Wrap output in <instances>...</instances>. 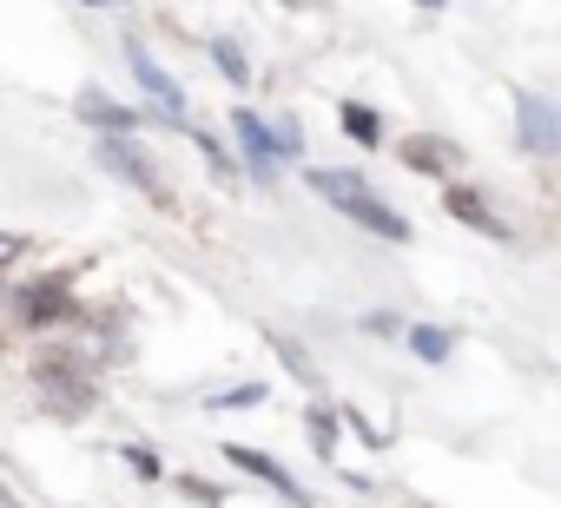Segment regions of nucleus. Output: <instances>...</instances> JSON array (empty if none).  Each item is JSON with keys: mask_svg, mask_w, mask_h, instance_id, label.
<instances>
[{"mask_svg": "<svg viewBox=\"0 0 561 508\" xmlns=\"http://www.w3.org/2000/svg\"><path fill=\"white\" fill-rule=\"evenodd\" d=\"M305 178H311V192H318L324 205H337L351 224H364V231H377V238H390V244H410V224H403V211H397V205H383V198L370 192V178H364V172L318 165V172H305Z\"/></svg>", "mask_w": 561, "mask_h": 508, "instance_id": "f257e3e1", "label": "nucleus"}, {"mask_svg": "<svg viewBox=\"0 0 561 508\" xmlns=\"http://www.w3.org/2000/svg\"><path fill=\"white\" fill-rule=\"evenodd\" d=\"M100 165H106L119 185H133V192H146V198H165V178H159L152 152H146L133 132H100Z\"/></svg>", "mask_w": 561, "mask_h": 508, "instance_id": "f03ea898", "label": "nucleus"}, {"mask_svg": "<svg viewBox=\"0 0 561 508\" xmlns=\"http://www.w3.org/2000/svg\"><path fill=\"white\" fill-rule=\"evenodd\" d=\"M515 139L535 159H561V100L548 93H515Z\"/></svg>", "mask_w": 561, "mask_h": 508, "instance_id": "7ed1b4c3", "label": "nucleus"}, {"mask_svg": "<svg viewBox=\"0 0 561 508\" xmlns=\"http://www.w3.org/2000/svg\"><path fill=\"white\" fill-rule=\"evenodd\" d=\"M126 67H133V80H139V93L152 100V113H159L165 126H185V86H179L139 41H126Z\"/></svg>", "mask_w": 561, "mask_h": 508, "instance_id": "20e7f679", "label": "nucleus"}, {"mask_svg": "<svg viewBox=\"0 0 561 508\" xmlns=\"http://www.w3.org/2000/svg\"><path fill=\"white\" fill-rule=\"evenodd\" d=\"M225 462H231V469H244L251 482H264L271 495H285L291 508H311V488H305V482H298V475H291L285 462H277V455H264V449H244V442H231V449H225Z\"/></svg>", "mask_w": 561, "mask_h": 508, "instance_id": "39448f33", "label": "nucleus"}, {"mask_svg": "<svg viewBox=\"0 0 561 508\" xmlns=\"http://www.w3.org/2000/svg\"><path fill=\"white\" fill-rule=\"evenodd\" d=\"M73 113L93 126V132H139V113L133 106H119L106 86H80V100H73Z\"/></svg>", "mask_w": 561, "mask_h": 508, "instance_id": "423d86ee", "label": "nucleus"}, {"mask_svg": "<svg viewBox=\"0 0 561 508\" xmlns=\"http://www.w3.org/2000/svg\"><path fill=\"white\" fill-rule=\"evenodd\" d=\"M231 132H238V152H244V172H251V178H277V152H271L264 119H257L251 106H238V113H231Z\"/></svg>", "mask_w": 561, "mask_h": 508, "instance_id": "0eeeda50", "label": "nucleus"}, {"mask_svg": "<svg viewBox=\"0 0 561 508\" xmlns=\"http://www.w3.org/2000/svg\"><path fill=\"white\" fill-rule=\"evenodd\" d=\"M449 211L469 224V231H489V238H508V224L495 218V205L476 192V185H449Z\"/></svg>", "mask_w": 561, "mask_h": 508, "instance_id": "6e6552de", "label": "nucleus"}, {"mask_svg": "<svg viewBox=\"0 0 561 508\" xmlns=\"http://www.w3.org/2000/svg\"><path fill=\"white\" fill-rule=\"evenodd\" d=\"M337 119H344V132H351L357 146H383V113H377V106L344 100V113H337Z\"/></svg>", "mask_w": 561, "mask_h": 508, "instance_id": "1a4fd4ad", "label": "nucleus"}, {"mask_svg": "<svg viewBox=\"0 0 561 508\" xmlns=\"http://www.w3.org/2000/svg\"><path fill=\"white\" fill-rule=\"evenodd\" d=\"M403 337H410V350H416L423 363H449V350H456V337H449L443 324H410Z\"/></svg>", "mask_w": 561, "mask_h": 508, "instance_id": "9d476101", "label": "nucleus"}, {"mask_svg": "<svg viewBox=\"0 0 561 508\" xmlns=\"http://www.w3.org/2000/svg\"><path fill=\"white\" fill-rule=\"evenodd\" d=\"M14 311H21L27 324H47L54 311H67V298H60V285H34V291H21V298H14Z\"/></svg>", "mask_w": 561, "mask_h": 508, "instance_id": "9b49d317", "label": "nucleus"}, {"mask_svg": "<svg viewBox=\"0 0 561 508\" xmlns=\"http://www.w3.org/2000/svg\"><path fill=\"white\" fill-rule=\"evenodd\" d=\"M264 139H271L277 165H285V159H305V126H298V119H285V113H277V119L264 126Z\"/></svg>", "mask_w": 561, "mask_h": 508, "instance_id": "f8f14e48", "label": "nucleus"}, {"mask_svg": "<svg viewBox=\"0 0 561 508\" xmlns=\"http://www.w3.org/2000/svg\"><path fill=\"white\" fill-rule=\"evenodd\" d=\"M403 159L416 172H436V165H456V146H443V139H403Z\"/></svg>", "mask_w": 561, "mask_h": 508, "instance_id": "ddd939ff", "label": "nucleus"}, {"mask_svg": "<svg viewBox=\"0 0 561 508\" xmlns=\"http://www.w3.org/2000/svg\"><path fill=\"white\" fill-rule=\"evenodd\" d=\"M211 60H218V73H225L231 86H244V80H251V67H244V47H238V41H211Z\"/></svg>", "mask_w": 561, "mask_h": 508, "instance_id": "4468645a", "label": "nucleus"}, {"mask_svg": "<svg viewBox=\"0 0 561 508\" xmlns=\"http://www.w3.org/2000/svg\"><path fill=\"white\" fill-rule=\"evenodd\" d=\"M264 396H271L264 383H238V390H218L211 409H251V403H264Z\"/></svg>", "mask_w": 561, "mask_h": 508, "instance_id": "2eb2a0df", "label": "nucleus"}, {"mask_svg": "<svg viewBox=\"0 0 561 508\" xmlns=\"http://www.w3.org/2000/svg\"><path fill=\"white\" fill-rule=\"evenodd\" d=\"M305 423H311V442H318V449L331 455V442H337V409H324V403H311V416H305Z\"/></svg>", "mask_w": 561, "mask_h": 508, "instance_id": "dca6fc26", "label": "nucleus"}, {"mask_svg": "<svg viewBox=\"0 0 561 508\" xmlns=\"http://www.w3.org/2000/svg\"><path fill=\"white\" fill-rule=\"evenodd\" d=\"M119 455H126V462H133V469H139L146 482H159V475H165V469H159V455H152V449H139V442H126Z\"/></svg>", "mask_w": 561, "mask_h": 508, "instance_id": "f3484780", "label": "nucleus"}, {"mask_svg": "<svg viewBox=\"0 0 561 508\" xmlns=\"http://www.w3.org/2000/svg\"><path fill=\"white\" fill-rule=\"evenodd\" d=\"M198 152L211 159V172H218V178H238V172H231V152H225L218 139H205V132H198Z\"/></svg>", "mask_w": 561, "mask_h": 508, "instance_id": "a211bd4d", "label": "nucleus"}, {"mask_svg": "<svg viewBox=\"0 0 561 508\" xmlns=\"http://www.w3.org/2000/svg\"><path fill=\"white\" fill-rule=\"evenodd\" d=\"M364 331H370V337H397V331H403V318H397V311H370V318H364Z\"/></svg>", "mask_w": 561, "mask_h": 508, "instance_id": "6ab92c4d", "label": "nucleus"}, {"mask_svg": "<svg viewBox=\"0 0 561 508\" xmlns=\"http://www.w3.org/2000/svg\"><path fill=\"white\" fill-rule=\"evenodd\" d=\"M344 423H351V436H357L364 449H383V436H377V423H364L357 409H344Z\"/></svg>", "mask_w": 561, "mask_h": 508, "instance_id": "aec40b11", "label": "nucleus"}, {"mask_svg": "<svg viewBox=\"0 0 561 508\" xmlns=\"http://www.w3.org/2000/svg\"><path fill=\"white\" fill-rule=\"evenodd\" d=\"M179 488H185L192 501H218V495H225V488H211V482H179Z\"/></svg>", "mask_w": 561, "mask_h": 508, "instance_id": "412c9836", "label": "nucleus"}, {"mask_svg": "<svg viewBox=\"0 0 561 508\" xmlns=\"http://www.w3.org/2000/svg\"><path fill=\"white\" fill-rule=\"evenodd\" d=\"M14 251H21V238H0V265H8V258H14Z\"/></svg>", "mask_w": 561, "mask_h": 508, "instance_id": "4be33fe9", "label": "nucleus"}, {"mask_svg": "<svg viewBox=\"0 0 561 508\" xmlns=\"http://www.w3.org/2000/svg\"><path fill=\"white\" fill-rule=\"evenodd\" d=\"M416 8H430V14H436V8H443V0H416Z\"/></svg>", "mask_w": 561, "mask_h": 508, "instance_id": "5701e85b", "label": "nucleus"}, {"mask_svg": "<svg viewBox=\"0 0 561 508\" xmlns=\"http://www.w3.org/2000/svg\"><path fill=\"white\" fill-rule=\"evenodd\" d=\"M87 8H113V0H87Z\"/></svg>", "mask_w": 561, "mask_h": 508, "instance_id": "b1692460", "label": "nucleus"}, {"mask_svg": "<svg viewBox=\"0 0 561 508\" xmlns=\"http://www.w3.org/2000/svg\"><path fill=\"white\" fill-rule=\"evenodd\" d=\"M0 311H8V285H0Z\"/></svg>", "mask_w": 561, "mask_h": 508, "instance_id": "393cba45", "label": "nucleus"}, {"mask_svg": "<svg viewBox=\"0 0 561 508\" xmlns=\"http://www.w3.org/2000/svg\"><path fill=\"white\" fill-rule=\"evenodd\" d=\"M0 501H8V488H0Z\"/></svg>", "mask_w": 561, "mask_h": 508, "instance_id": "a878e982", "label": "nucleus"}]
</instances>
